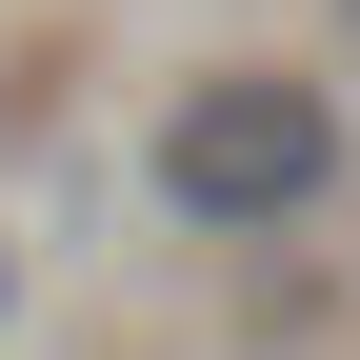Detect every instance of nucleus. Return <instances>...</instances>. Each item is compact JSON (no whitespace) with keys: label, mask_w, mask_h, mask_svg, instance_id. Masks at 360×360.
<instances>
[{"label":"nucleus","mask_w":360,"mask_h":360,"mask_svg":"<svg viewBox=\"0 0 360 360\" xmlns=\"http://www.w3.org/2000/svg\"><path fill=\"white\" fill-rule=\"evenodd\" d=\"M321 180H340V101H321V80L240 60V80H180V101H160V200L220 220V240H281Z\"/></svg>","instance_id":"nucleus-1"},{"label":"nucleus","mask_w":360,"mask_h":360,"mask_svg":"<svg viewBox=\"0 0 360 360\" xmlns=\"http://www.w3.org/2000/svg\"><path fill=\"white\" fill-rule=\"evenodd\" d=\"M0 300H20V260H0Z\"/></svg>","instance_id":"nucleus-2"}]
</instances>
